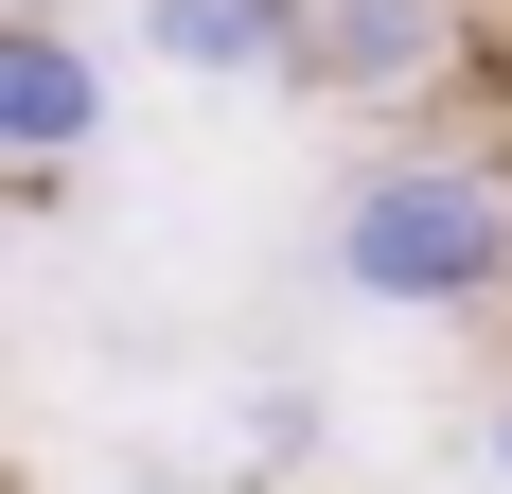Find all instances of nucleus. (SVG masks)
<instances>
[{
	"label": "nucleus",
	"instance_id": "obj_3",
	"mask_svg": "<svg viewBox=\"0 0 512 494\" xmlns=\"http://www.w3.org/2000/svg\"><path fill=\"white\" fill-rule=\"evenodd\" d=\"M89 142H106V53L71 18H36V0H0V177L53 195Z\"/></svg>",
	"mask_w": 512,
	"mask_h": 494
},
{
	"label": "nucleus",
	"instance_id": "obj_6",
	"mask_svg": "<svg viewBox=\"0 0 512 494\" xmlns=\"http://www.w3.org/2000/svg\"><path fill=\"white\" fill-rule=\"evenodd\" d=\"M495 477H512V406H495Z\"/></svg>",
	"mask_w": 512,
	"mask_h": 494
},
{
	"label": "nucleus",
	"instance_id": "obj_5",
	"mask_svg": "<svg viewBox=\"0 0 512 494\" xmlns=\"http://www.w3.org/2000/svg\"><path fill=\"white\" fill-rule=\"evenodd\" d=\"M71 494H177V477H71Z\"/></svg>",
	"mask_w": 512,
	"mask_h": 494
},
{
	"label": "nucleus",
	"instance_id": "obj_7",
	"mask_svg": "<svg viewBox=\"0 0 512 494\" xmlns=\"http://www.w3.org/2000/svg\"><path fill=\"white\" fill-rule=\"evenodd\" d=\"M18 195H36V177H0V212H18Z\"/></svg>",
	"mask_w": 512,
	"mask_h": 494
},
{
	"label": "nucleus",
	"instance_id": "obj_4",
	"mask_svg": "<svg viewBox=\"0 0 512 494\" xmlns=\"http://www.w3.org/2000/svg\"><path fill=\"white\" fill-rule=\"evenodd\" d=\"M142 36L177 89H283V36H301V0H142Z\"/></svg>",
	"mask_w": 512,
	"mask_h": 494
},
{
	"label": "nucleus",
	"instance_id": "obj_1",
	"mask_svg": "<svg viewBox=\"0 0 512 494\" xmlns=\"http://www.w3.org/2000/svg\"><path fill=\"white\" fill-rule=\"evenodd\" d=\"M318 265L371 318H477V300H512V159L495 142H389L318 212Z\"/></svg>",
	"mask_w": 512,
	"mask_h": 494
},
{
	"label": "nucleus",
	"instance_id": "obj_2",
	"mask_svg": "<svg viewBox=\"0 0 512 494\" xmlns=\"http://www.w3.org/2000/svg\"><path fill=\"white\" fill-rule=\"evenodd\" d=\"M477 53V0H301V36H283V89L301 106H424L442 71Z\"/></svg>",
	"mask_w": 512,
	"mask_h": 494
}]
</instances>
